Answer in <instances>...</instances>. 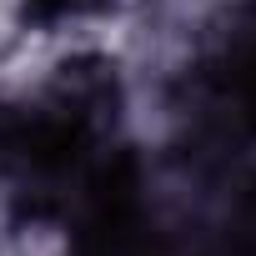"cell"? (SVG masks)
Returning a JSON list of instances; mask_svg holds the SVG:
<instances>
[{
    "instance_id": "6da1fadb",
    "label": "cell",
    "mask_w": 256,
    "mask_h": 256,
    "mask_svg": "<svg viewBox=\"0 0 256 256\" xmlns=\"http://www.w3.org/2000/svg\"><path fill=\"white\" fill-rule=\"evenodd\" d=\"M221 96H226V106H236V120L256 131V40L241 46V50L226 60Z\"/></svg>"
},
{
    "instance_id": "7a4b0ae2",
    "label": "cell",
    "mask_w": 256,
    "mask_h": 256,
    "mask_svg": "<svg viewBox=\"0 0 256 256\" xmlns=\"http://www.w3.org/2000/svg\"><path fill=\"white\" fill-rule=\"evenodd\" d=\"M30 16L40 20H66V16H86V10H100L106 0H26Z\"/></svg>"
}]
</instances>
